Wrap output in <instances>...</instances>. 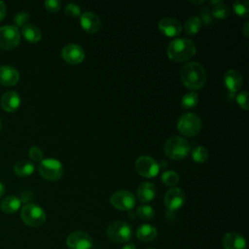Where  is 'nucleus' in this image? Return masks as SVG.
Instances as JSON below:
<instances>
[{"label": "nucleus", "instance_id": "obj_19", "mask_svg": "<svg viewBox=\"0 0 249 249\" xmlns=\"http://www.w3.org/2000/svg\"><path fill=\"white\" fill-rule=\"evenodd\" d=\"M222 244L224 249H246V240L238 232H228L224 235Z\"/></svg>", "mask_w": 249, "mask_h": 249}, {"label": "nucleus", "instance_id": "obj_17", "mask_svg": "<svg viewBox=\"0 0 249 249\" xmlns=\"http://www.w3.org/2000/svg\"><path fill=\"white\" fill-rule=\"evenodd\" d=\"M0 104L2 109L5 110L6 112H9V113L15 112L20 106V96L17 91H14V90L6 91L1 97Z\"/></svg>", "mask_w": 249, "mask_h": 249}, {"label": "nucleus", "instance_id": "obj_6", "mask_svg": "<svg viewBox=\"0 0 249 249\" xmlns=\"http://www.w3.org/2000/svg\"><path fill=\"white\" fill-rule=\"evenodd\" d=\"M107 236L115 243H124L132 236L131 227L123 221H114L107 228Z\"/></svg>", "mask_w": 249, "mask_h": 249}, {"label": "nucleus", "instance_id": "obj_40", "mask_svg": "<svg viewBox=\"0 0 249 249\" xmlns=\"http://www.w3.org/2000/svg\"><path fill=\"white\" fill-rule=\"evenodd\" d=\"M122 249H136V247L133 243H127V244L124 245Z\"/></svg>", "mask_w": 249, "mask_h": 249}, {"label": "nucleus", "instance_id": "obj_3", "mask_svg": "<svg viewBox=\"0 0 249 249\" xmlns=\"http://www.w3.org/2000/svg\"><path fill=\"white\" fill-rule=\"evenodd\" d=\"M191 151V145L181 136H171L163 144L164 154L171 160H178L186 158Z\"/></svg>", "mask_w": 249, "mask_h": 249}, {"label": "nucleus", "instance_id": "obj_39", "mask_svg": "<svg viewBox=\"0 0 249 249\" xmlns=\"http://www.w3.org/2000/svg\"><path fill=\"white\" fill-rule=\"evenodd\" d=\"M241 30H242L244 36H245L246 38H248V37H249V22H248V21H245V22H244V24H243L242 27H241Z\"/></svg>", "mask_w": 249, "mask_h": 249}, {"label": "nucleus", "instance_id": "obj_26", "mask_svg": "<svg viewBox=\"0 0 249 249\" xmlns=\"http://www.w3.org/2000/svg\"><path fill=\"white\" fill-rule=\"evenodd\" d=\"M197 103H198V95L194 91L185 93L181 99V105L185 109H193L197 105Z\"/></svg>", "mask_w": 249, "mask_h": 249}, {"label": "nucleus", "instance_id": "obj_10", "mask_svg": "<svg viewBox=\"0 0 249 249\" xmlns=\"http://www.w3.org/2000/svg\"><path fill=\"white\" fill-rule=\"evenodd\" d=\"M111 204L122 211L131 210L136 203V198L134 195L126 190H120L113 193L110 196Z\"/></svg>", "mask_w": 249, "mask_h": 249}, {"label": "nucleus", "instance_id": "obj_34", "mask_svg": "<svg viewBox=\"0 0 249 249\" xmlns=\"http://www.w3.org/2000/svg\"><path fill=\"white\" fill-rule=\"evenodd\" d=\"M28 155L29 158L37 162H40L42 160H44V153L42 151L41 148H39L38 146H32L30 147L29 151H28Z\"/></svg>", "mask_w": 249, "mask_h": 249}, {"label": "nucleus", "instance_id": "obj_22", "mask_svg": "<svg viewBox=\"0 0 249 249\" xmlns=\"http://www.w3.org/2000/svg\"><path fill=\"white\" fill-rule=\"evenodd\" d=\"M21 205V200L15 196H8L4 197L0 203L1 210L6 214L16 213Z\"/></svg>", "mask_w": 249, "mask_h": 249}, {"label": "nucleus", "instance_id": "obj_2", "mask_svg": "<svg viewBox=\"0 0 249 249\" xmlns=\"http://www.w3.org/2000/svg\"><path fill=\"white\" fill-rule=\"evenodd\" d=\"M196 48L195 43L186 38L173 39L167 46V56L174 62H184L195 55Z\"/></svg>", "mask_w": 249, "mask_h": 249}, {"label": "nucleus", "instance_id": "obj_33", "mask_svg": "<svg viewBox=\"0 0 249 249\" xmlns=\"http://www.w3.org/2000/svg\"><path fill=\"white\" fill-rule=\"evenodd\" d=\"M64 12L68 17L71 18H80L82 14L80 7L74 3H68L64 8Z\"/></svg>", "mask_w": 249, "mask_h": 249}, {"label": "nucleus", "instance_id": "obj_1", "mask_svg": "<svg viewBox=\"0 0 249 249\" xmlns=\"http://www.w3.org/2000/svg\"><path fill=\"white\" fill-rule=\"evenodd\" d=\"M180 78L183 85L190 89H201L207 80L204 67L196 61L186 63L180 71Z\"/></svg>", "mask_w": 249, "mask_h": 249}, {"label": "nucleus", "instance_id": "obj_29", "mask_svg": "<svg viewBox=\"0 0 249 249\" xmlns=\"http://www.w3.org/2000/svg\"><path fill=\"white\" fill-rule=\"evenodd\" d=\"M232 8L235 14L239 17L246 18L249 14V3L247 0H236L232 3Z\"/></svg>", "mask_w": 249, "mask_h": 249}, {"label": "nucleus", "instance_id": "obj_13", "mask_svg": "<svg viewBox=\"0 0 249 249\" xmlns=\"http://www.w3.org/2000/svg\"><path fill=\"white\" fill-rule=\"evenodd\" d=\"M84 49L77 44H67L61 50V57L68 64H79L85 58Z\"/></svg>", "mask_w": 249, "mask_h": 249}, {"label": "nucleus", "instance_id": "obj_41", "mask_svg": "<svg viewBox=\"0 0 249 249\" xmlns=\"http://www.w3.org/2000/svg\"><path fill=\"white\" fill-rule=\"evenodd\" d=\"M4 193H5V186L3 183L0 182V197L4 195Z\"/></svg>", "mask_w": 249, "mask_h": 249}, {"label": "nucleus", "instance_id": "obj_35", "mask_svg": "<svg viewBox=\"0 0 249 249\" xmlns=\"http://www.w3.org/2000/svg\"><path fill=\"white\" fill-rule=\"evenodd\" d=\"M248 92L247 90H242L240 92H238L235 96V100L237 102V104L243 109V110H248Z\"/></svg>", "mask_w": 249, "mask_h": 249}, {"label": "nucleus", "instance_id": "obj_27", "mask_svg": "<svg viewBox=\"0 0 249 249\" xmlns=\"http://www.w3.org/2000/svg\"><path fill=\"white\" fill-rule=\"evenodd\" d=\"M230 13H231L230 7L227 4H224V3L213 6V8L211 10L212 17L214 18H219V19L227 18L230 16Z\"/></svg>", "mask_w": 249, "mask_h": 249}, {"label": "nucleus", "instance_id": "obj_21", "mask_svg": "<svg viewBox=\"0 0 249 249\" xmlns=\"http://www.w3.org/2000/svg\"><path fill=\"white\" fill-rule=\"evenodd\" d=\"M136 236L140 241L143 242H151L155 240L158 236L157 229L149 224L141 225L136 231Z\"/></svg>", "mask_w": 249, "mask_h": 249}, {"label": "nucleus", "instance_id": "obj_18", "mask_svg": "<svg viewBox=\"0 0 249 249\" xmlns=\"http://www.w3.org/2000/svg\"><path fill=\"white\" fill-rule=\"evenodd\" d=\"M19 80L18 71L10 65L0 66V84L5 87L15 86Z\"/></svg>", "mask_w": 249, "mask_h": 249}, {"label": "nucleus", "instance_id": "obj_23", "mask_svg": "<svg viewBox=\"0 0 249 249\" xmlns=\"http://www.w3.org/2000/svg\"><path fill=\"white\" fill-rule=\"evenodd\" d=\"M21 34L23 38L29 43H37L41 40L42 37V32L39 27L31 23H27L21 27Z\"/></svg>", "mask_w": 249, "mask_h": 249}, {"label": "nucleus", "instance_id": "obj_12", "mask_svg": "<svg viewBox=\"0 0 249 249\" xmlns=\"http://www.w3.org/2000/svg\"><path fill=\"white\" fill-rule=\"evenodd\" d=\"M186 201V195L180 188H170L164 196V204L170 211L180 209Z\"/></svg>", "mask_w": 249, "mask_h": 249}, {"label": "nucleus", "instance_id": "obj_8", "mask_svg": "<svg viewBox=\"0 0 249 249\" xmlns=\"http://www.w3.org/2000/svg\"><path fill=\"white\" fill-rule=\"evenodd\" d=\"M20 42V32L16 25H5L0 27V49L12 50Z\"/></svg>", "mask_w": 249, "mask_h": 249}, {"label": "nucleus", "instance_id": "obj_43", "mask_svg": "<svg viewBox=\"0 0 249 249\" xmlns=\"http://www.w3.org/2000/svg\"><path fill=\"white\" fill-rule=\"evenodd\" d=\"M192 3H195V4H203L204 3V1L203 0H201V1H191Z\"/></svg>", "mask_w": 249, "mask_h": 249}, {"label": "nucleus", "instance_id": "obj_25", "mask_svg": "<svg viewBox=\"0 0 249 249\" xmlns=\"http://www.w3.org/2000/svg\"><path fill=\"white\" fill-rule=\"evenodd\" d=\"M201 26H202V23L199 18L192 16L186 19L184 26L182 28H184V31L188 35H196L200 30Z\"/></svg>", "mask_w": 249, "mask_h": 249}, {"label": "nucleus", "instance_id": "obj_16", "mask_svg": "<svg viewBox=\"0 0 249 249\" xmlns=\"http://www.w3.org/2000/svg\"><path fill=\"white\" fill-rule=\"evenodd\" d=\"M80 23L82 28L88 33H96L101 28V20L99 17L92 12H85L80 16Z\"/></svg>", "mask_w": 249, "mask_h": 249}, {"label": "nucleus", "instance_id": "obj_28", "mask_svg": "<svg viewBox=\"0 0 249 249\" xmlns=\"http://www.w3.org/2000/svg\"><path fill=\"white\" fill-rule=\"evenodd\" d=\"M192 159L197 163H203L208 159V151L203 146H196L192 150Z\"/></svg>", "mask_w": 249, "mask_h": 249}, {"label": "nucleus", "instance_id": "obj_20", "mask_svg": "<svg viewBox=\"0 0 249 249\" xmlns=\"http://www.w3.org/2000/svg\"><path fill=\"white\" fill-rule=\"evenodd\" d=\"M156 193H157V190L153 183L143 182L138 186L136 191V196L141 202H149L154 199V197L156 196Z\"/></svg>", "mask_w": 249, "mask_h": 249}, {"label": "nucleus", "instance_id": "obj_30", "mask_svg": "<svg viewBox=\"0 0 249 249\" xmlns=\"http://www.w3.org/2000/svg\"><path fill=\"white\" fill-rule=\"evenodd\" d=\"M161 182L168 187H174L179 182V175L174 170H165L161 174Z\"/></svg>", "mask_w": 249, "mask_h": 249}, {"label": "nucleus", "instance_id": "obj_14", "mask_svg": "<svg viewBox=\"0 0 249 249\" xmlns=\"http://www.w3.org/2000/svg\"><path fill=\"white\" fill-rule=\"evenodd\" d=\"M224 85L229 91L230 97H233L243 84L242 75L235 69H229L224 74Z\"/></svg>", "mask_w": 249, "mask_h": 249}, {"label": "nucleus", "instance_id": "obj_7", "mask_svg": "<svg viewBox=\"0 0 249 249\" xmlns=\"http://www.w3.org/2000/svg\"><path fill=\"white\" fill-rule=\"evenodd\" d=\"M38 171L44 179L56 181L63 175V166L61 162L55 159H45L39 162Z\"/></svg>", "mask_w": 249, "mask_h": 249}, {"label": "nucleus", "instance_id": "obj_11", "mask_svg": "<svg viewBox=\"0 0 249 249\" xmlns=\"http://www.w3.org/2000/svg\"><path fill=\"white\" fill-rule=\"evenodd\" d=\"M66 245L69 249H91L93 241L89 233L77 231L68 234Z\"/></svg>", "mask_w": 249, "mask_h": 249}, {"label": "nucleus", "instance_id": "obj_4", "mask_svg": "<svg viewBox=\"0 0 249 249\" xmlns=\"http://www.w3.org/2000/svg\"><path fill=\"white\" fill-rule=\"evenodd\" d=\"M177 129L184 136H196L201 129V120L195 113H185L178 119Z\"/></svg>", "mask_w": 249, "mask_h": 249}, {"label": "nucleus", "instance_id": "obj_36", "mask_svg": "<svg viewBox=\"0 0 249 249\" xmlns=\"http://www.w3.org/2000/svg\"><path fill=\"white\" fill-rule=\"evenodd\" d=\"M28 20H29V15H28L27 13H24V12H21V13L17 14V15L15 16V18H14V21H15V23L17 24V25H16L17 27H18V26L23 27L24 25L27 24Z\"/></svg>", "mask_w": 249, "mask_h": 249}, {"label": "nucleus", "instance_id": "obj_9", "mask_svg": "<svg viewBox=\"0 0 249 249\" xmlns=\"http://www.w3.org/2000/svg\"><path fill=\"white\" fill-rule=\"evenodd\" d=\"M160 164L150 156H140L135 160V169L139 175L145 178H153L160 171Z\"/></svg>", "mask_w": 249, "mask_h": 249}, {"label": "nucleus", "instance_id": "obj_15", "mask_svg": "<svg viewBox=\"0 0 249 249\" xmlns=\"http://www.w3.org/2000/svg\"><path fill=\"white\" fill-rule=\"evenodd\" d=\"M159 29L160 31L167 37H175L178 36L182 31L181 22L173 18L166 17L161 18L159 21Z\"/></svg>", "mask_w": 249, "mask_h": 249}, {"label": "nucleus", "instance_id": "obj_5", "mask_svg": "<svg viewBox=\"0 0 249 249\" xmlns=\"http://www.w3.org/2000/svg\"><path fill=\"white\" fill-rule=\"evenodd\" d=\"M23 223L32 228H38L46 222V213L42 207L34 203L25 204L20 211Z\"/></svg>", "mask_w": 249, "mask_h": 249}, {"label": "nucleus", "instance_id": "obj_32", "mask_svg": "<svg viewBox=\"0 0 249 249\" xmlns=\"http://www.w3.org/2000/svg\"><path fill=\"white\" fill-rule=\"evenodd\" d=\"M199 19L202 24L204 25H210L214 22V18L212 17L211 11L208 7H202L199 10Z\"/></svg>", "mask_w": 249, "mask_h": 249}, {"label": "nucleus", "instance_id": "obj_24", "mask_svg": "<svg viewBox=\"0 0 249 249\" xmlns=\"http://www.w3.org/2000/svg\"><path fill=\"white\" fill-rule=\"evenodd\" d=\"M34 164L26 160H18L14 165V172L20 177H26L34 172Z\"/></svg>", "mask_w": 249, "mask_h": 249}, {"label": "nucleus", "instance_id": "obj_42", "mask_svg": "<svg viewBox=\"0 0 249 249\" xmlns=\"http://www.w3.org/2000/svg\"><path fill=\"white\" fill-rule=\"evenodd\" d=\"M209 3H210L211 5H213V6H216V5H218V4L223 3V1H222V0H216V1H210Z\"/></svg>", "mask_w": 249, "mask_h": 249}, {"label": "nucleus", "instance_id": "obj_38", "mask_svg": "<svg viewBox=\"0 0 249 249\" xmlns=\"http://www.w3.org/2000/svg\"><path fill=\"white\" fill-rule=\"evenodd\" d=\"M6 13H7L6 4L3 1H0V21L5 18Z\"/></svg>", "mask_w": 249, "mask_h": 249}, {"label": "nucleus", "instance_id": "obj_37", "mask_svg": "<svg viewBox=\"0 0 249 249\" xmlns=\"http://www.w3.org/2000/svg\"><path fill=\"white\" fill-rule=\"evenodd\" d=\"M44 4H45L46 9L52 13L58 12L61 7V3L58 0H47V1H45Z\"/></svg>", "mask_w": 249, "mask_h": 249}, {"label": "nucleus", "instance_id": "obj_44", "mask_svg": "<svg viewBox=\"0 0 249 249\" xmlns=\"http://www.w3.org/2000/svg\"><path fill=\"white\" fill-rule=\"evenodd\" d=\"M0 128H1V121H0Z\"/></svg>", "mask_w": 249, "mask_h": 249}, {"label": "nucleus", "instance_id": "obj_31", "mask_svg": "<svg viewBox=\"0 0 249 249\" xmlns=\"http://www.w3.org/2000/svg\"><path fill=\"white\" fill-rule=\"evenodd\" d=\"M136 214L137 216L141 219V220H144V221H148V220H151L154 215H155V211L153 209L152 206L148 205V204H143L141 206H139L136 210Z\"/></svg>", "mask_w": 249, "mask_h": 249}]
</instances>
